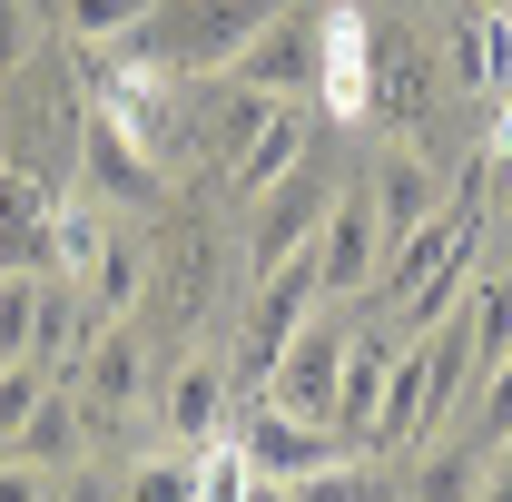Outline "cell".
<instances>
[{"mask_svg":"<svg viewBox=\"0 0 512 502\" xmlns=\"http://www.w3.org/2000/svg\"><path fill=\"white\" fill-rule=\"evenodd\" d=\"M50 384H60V365H40V355H10V365H0V453L20 443V424L40 414Z\"/></svg>","mask_w":512,"mask_h":502,"instance_id":"cb8c5ba5","label":"cell"},{"mask_svg":"<svg viewBox=\"0 0 512 502\" xmlns=\"http://www.w3.org/2000/svg\"><path fill=\"white\" fill-rule=\"evenodd\" d=\"M138 10H148V0H60V30L99 50V40H119V30L138 20Z\"/></svg>","mask_w":512,"mask_h":502,"instance_id":"83f0119b","label":"cell"},{"mask_svg":"<svg viewBox=\"0 0 512 502\" xmlns=\"http://www.w3.org/2000/svg\"><path fill=\"white\" fill-rule=\"evenodd\" d=\"M473 502H512V443L493 453V473H483V493H473Z\"/></svg>","mask_w":512,"mask_h":502,"instance_id":"1f68e13d","label":"cell"},{"mask_svg":"<svg viewBox=\"0 0 512 502\" xmlns=\"http://www.w3.org/2000/svg\"><path fill=\"white\" fill-rule=\"evenodd\" d=\"M365 197H375L384 247H404V237L444 207V178H434V158H424V148H404V138H394V148L375 158V178H365Z\"/></svg>","mask_w":512,"mask_h":502,"instance_id":"7c38bea8","label":"cell"},{"mask_svg":"<svg viewBox=\"0 0 512 502\" xmlns=\"http://www.w3.org/2000/svg\"><path fill=\"white\" fill-rule=\"evenodd\" d=\"M20 50V0H0V60Z\"/></svg>","mask_w":512,"mask_h":502,"instance_id":"d6a6232c","label":"cell"},{"mask_svg":"<svg viewBox=\"0 0 512 502\" xmlns=\"http://www.w3.org/2000/svg\"><path fill=\"white\" fill-rule=\"evenodd\" d=\"M0 266L10 276H60V197L30 168H0Z\"/></svg>","mask_w":512,"mask_h":502,"instance_id":"9c48e42d","label":"cell"},{"mask_svg":"<svg viewBox=\"0 0 512 502\" xmlns=\"http://www.w3.org/2000/svg\"><path fill=\"white\" fill-rule=\"evenodd\" d=\"M483 178H463V188L394 247V266H384L375 286L394 296V315H404V335H424V325H444L453 306H463V286L483 276Z\"/></svg>","mask_w":512,"mask_h":502,"instance_id":"7a4b0ae2","label":"cell"},{"mask_svg":"<svg viewBox=\"0 0 512 502\" xmlns=\"http://www.w3.org/2000/svg\"><path fill=\"white\" fill-rule=\"evenodd\" d=\"M384 375H394V345L384 335H355L345 345V384H335V443H375V414H384Z\"/></svg>","mask_w":512,"mask_h":502,"instance_id":"d6986e66","label":"cell"},{"mask_svg":"<svg viewBox=\"0 0 512 502\" xmlns=\"http://www.w3.org/2000/svg\"><path fill=\"white\" fill-rule=\"evenodd\" d=\"M60 502H119V493H109L89 463H69V473H60Z\"/></svg>","mask_w":512,"mask_h":502,"instance_id":"4dcf8cb0","label":"cell"},{"mask_svg":"<svg viewBox=\"0 0 512 502\" xmlns=\"http://www.w3.org/2000/svg\"><path fill=\"white\" fill-rule=\"evenodd\" d=\"M148 375H158V365H148V345H138L128 325H99V335H89V355L69 365L79 404H89V434H109L119 414H138V404H148Z\"/></svg>","mask_w":512,"mask_h":502,"instance_id":"8992f818","label":"cell"},{"mask_svg":"<svg viewBox=\"0 0 512 502\" xmlns=\"http://www.w3.org/2000/svg\"><path fill=\"white\" fill-rule=\"evenodd\" d=\"M286 168H306V109H296V99H276V109H266V128H256V138L217 168V178H227V197H247V207H256Z\"/></svg>","mask_w":512,"mask_h":502,"instance_id":"2e32d148","label":"cell"},{"mask_svg":"<svg viewBox=\"0 0 512 502\" xmlns=\"http://www.w3.org/2000/svg\"><path fill=\"white\" fill-rule=\"evenodd\" d=\"M119 502H197V453H158V463H138Z\"/></svg>","mask_w":512,"mask_h":502,"instance_id":"484cf974","label":"cell"},{"mask_svg":"<svg viewBox=\"0 0 512 502\" xmlns=\"http://www.w3.org/2000/svg\"><path fill=\"white\" fill-rule=\"evenodd\" d=\"M30 315H40V276H10L0 266V365L30 355Z\"/></svg>","mask_w":512,"mask_h":502,"instance_id":"4316f807","label":"cell"},{"mask_svg":"<svg viewBox=\"0 0 512 502\" xmlns=\"http://www.w3.org/2000/svg\"><path fill=\"white\" fill-rule=\"evenodd\" d=\"M375 50H384V30L365 20V0L316 10V99H325V119H345V128L375 119Z\"/></svg>","mask_w":512,"mask_h":502,"instance_id":"3957f363","label":"cell"},{"mask_svg":"<svg viewBox=\"0 0 512 502\" xmlns=\"http://www.w3.org/2000/svg\"><path fill=\"white\" fill-rule=\"evenodd\" d=\"M0 463H40V473H69V463H89V404H79V384H69V375L40 394V414L20 424V443H10Z\"/></svg>","mask_w":512,"mask_h":502,"instance_id":"e0dca14e","label":"cell"},{"mask_svg":"<svg viewBox=\"0 0 512 502\" xmlns=\"http://www.w3.org/2000/svg\"><path fill=\"white\" fill-rule=\"evenodd\" d=\"M286 0H148L119 40H99V60L119 69H178V79H227L237 50L276 20Z\"/></svg>","mask_w":512,"mask_h":502,"instance_id":"6da1fadb","label":"cell"},{"mask_svg":"<svg viewBox=\"0 0 512 502\" xmlns=\"http://www.w3.org/2000/svg\"><path fill=\"white\" fill-rule=\"evenodd\" d=\"M227 79H247L266 99H306V89H316V20H306V10H276L247 50H237Z\"/></svg>","mask_w":512,"mask_h":502,"instance_id":"8fae6325","label":"cell"},{"mask_svg":"<svg viewBox=\"0 0 512 502\" xmlns=\"http://www.w3.org/2000/svg\"><path fill=\"white\" fill-rule=\"evenodd\" d=\"M0 502H60V473H40V463H0Z\"/></svg>","mask_w":512,"mask_h":502,"instance_id":"f546056e","label":"cell"},{"mask_svg":"<svg viewBox=\"0 0 512 502\" xmlns=\"http://www.w3.org/2000/svg\"><path fill=\"white\" fill-rule=\"evenodd\" d=\"M79 286H89V306H99V325H119L138 296H148V247H128V237H109V247L79 266Z\"/></svg>","mask_w":512,"mask_h":502,"instance_id":"7402d4cb","label":"cell"},{"mask_svg":"<svg viewBox=\"0 0 512 502\" xmlns=\"http://www.w3.org/2000/svg\"><path fill=\"white\" fill-rule=\"evenodd\" d=\"M473 434H493V443H512V355H493L483 365V394H473V414H463Z\"/></svg>","mask_w":512,"mask_h":502,"instance_id":"f1b7e54d","label":"cell"},{"mask_svg":"<svg viewBox=\"0 0 512 502\" xmlns=\"http://www.w3.org/2000/svg\"><path fill=\"white\" fill-rule=\"evenodd\" d=\"M227 365H217V355H197V365H178V375H168V394H158V414H168V443H178V453H207V443H227V424H237V414H227Z\"/></svg>","mask_w":512,"mask_h":502,"instance_id":"4fadbf2b","label":"cell"},{"mask_svg":"<svg viewBox=\"0 0 512 502\" xmlns=\"http://www.w3.org/2000/svg\"><path fill=\"white\" fill-rule=\"evenodd\" d=\"M453 79L483 89V99L512 89V10H463V30H453Z\"/></svg>","mask_w":512,"mask_h":502,"instance_id":"ffe728a7","label":"cell"},{"mask_svg":"<svg viewBox=\"0 0 512 502\" xmlns=\"http://www.w3.org/2000/svg\"><path fill=\"white\" fill-rule=\"evenodd\" d=\"M286 493H296V502H384V483L365 473V463H345V453H335V463H316V473H296Z\"/></svg>","mask_w":512,"mask_h":502,"instance_id":"d4e9b609","label":"cell"},{"mask_svg":"<svg viewBox=\"0 0 512 502\" xmlns=\"http://www.w3.org/2000/svg\"><path fill=\"white\" fill-rule=\"evenodd\" d=\"M325 306V276H316V247L296 256V266H276V276H256V315H247V355H237V375H276V355H286V335Z\"/></svg>","mask_w":512,"mask_h":502,"instance_id":"52a82bcc","label":"cell"},{"mask_svg":"<svg viewBox=\"0 0 512 502\" xmlns=\"http://www.w3.org/2000/svg\"><path fill=\"white\" fill-rule=\"evenodd\" d=\"M424 443V345L404 335L394 345V375H384V414H375V443L365 453H414Z\"/></svg>","mask_w":512,"mask_h":502,"instance_id":"44dd1931","label":"cell"},{"mask_svg":"<svg viewBox=\"0 0 512 502\" xmlns=\"http://www.w3.org/2000/svg\"><path fill=\"white\" fill-rule=\"evenodd\" d=\"M345 345H355V325H345V306H316L296 335H286V355H276V404L286 414H306V424H325L335 434V384H345Z\"/></svg>","mask_w":512,"mask_h":502,"instance_id":"277c9868","label":"cell"},{"mask_svg":"<svg viewBox=\"0 0 512 502\" xmlns=\"http://www.w3.org/2000/svg\"><path fill=\"white\" fill-rule=\"evenodd\" d=\"M227 434H237V453H247V463L266 473V483H296V473H316V463H335V453H345V443L325 434V424H306V414H286L276 394H266L256 414H237Z\"/></svg>","mask_w":512,"mask_h":502,"instance_id":"ba28073f","label":"cell"},{"mask_svg":"<svg viewBox=\"0 0 512 502\" xmlns=\"http://www.w3.org/2000/svg\"><path fill=\"white\" fill-rule=\"evenodd\" d=\"M89 335H99V306H89V286H79V276H40V315H30V355L69 375V365L89 355Z\"/></svg>","mask_w":512,"mask_h":502,"instance_id":"ac0fdd59","label":"cell"},{"mask_svg":"<svg viewBox=\"0 0 512 502\" xmlns=\"http://www.w3.org/2000/svg\"><path fill=\"white\" fill-rule=\"evenodd\" d=\"M493 434H444V443H414V473H404V502H473L483 493V473H493Z\"/></svg>","mask_w":512,"mask_h":502,"instance_id":"9a60e30c","label":"cell"},{"mask_svg":"<svg viewBox=\"0 0 512 502\" xmlns=\"http://www.w3.org/2000/svg\"><path fill=\"white\" fill-rule=\"evenodd\" d=\"M473 10H512V0H473Z\"/></svg>","mask_w":512,"mask_h":502,"instance_id":"e575fe53","label":"cell"},{"mask_svg":"<svg viewBox=\"0 0 512 502\" xmlns=\"http://www.w3.org/2000/svg\"><path fill=\"white\" fill-rule=\"evenodd\" d=\"M79 158H89V188L119 197V207H158V197H168V158H148L109 109H89V119H79Z\"/></svg>","mask_w":512,"mask_h":502,"instance_id":"30bf717a","label":"cell"},{"mask_svg":"<svg viewBox=\"0 0 512 502\" xmlns=\"http://www.w3.org/2000/svg\"><path fill=\"white\" fill-rule=\"evenodd\" d=\"M375 256H384V227H375V197H335L316 237V276H325V306H345L355 286H375Z\"/></svg>","mask_w":512,"mask_h":502,"instance_id":"5bb4252c","label":"cell"},{"mask_svg":"<svg viewBox=\"0 0 512 502\" xmlns=\"http://www.w3.org/2000/svg\"><path fill=\"white\" fill-rule=\"evenodd\" d=\"M247 502H296V493H286V483H266V473H256V493Z\"/></svg>","mask_w":512,"mask_h":502,"instance_id":"836d02e7","label":"cell"},{"mask_svg":"<svg viewBox=\"0 0 512 502\" xmlns=\"http://www.w3.org/2000/svg\"><path fill=\"white\" fill-rule=\"evenodd\" d=\"M335 178H325V168H286V178H276V188L256 197V227H247V266L256 276H276V266H296V256L316 247L325 237V217H335Z\"/></svg>","mask_w":512,"mask_h":502,"instance_id":"5b68a950","label":"cell"},{"mask_svg":"<svg viewBox=\"0 0 512 502\" xmlns=\"http://www.w3.org/2000/svg\"><path fill=\"white\" fill-rule=\"evenodd\" d=\"M207 296H217V247L207 237H178L168 247V325H197Z\"/></svg>","mask_w":512,"mask_h":502,"instance_id":"603a6c76","label":"cell"}]
</instances>
